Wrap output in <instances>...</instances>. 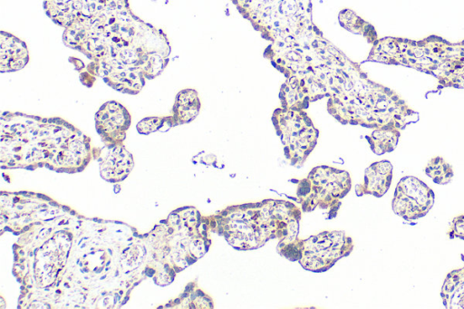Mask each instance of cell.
<instances>
[{
	"label": "cell",
	"instance_id": "30bf717a",
	"mask_svg": "<svg viewBox=\"0 0 464 309\" xmlns=\"http://www.w3.org/2000/svg\"><path fill=\"white\" fill-rule=\"evenodd\" d=\"M63 40L66 46L82 53L92 62L110 57L111 42L102 25L92 17L82 15L64 28Z\"/></svg>",
	"mask_w": 464,
	"mask_h": 309
},
{
	"label": "cell",
	"instance_id": "e0dca14e",
	"mask_svg": "<svg viewBox=\"0 0 464 309\" xmlns=\"http://www.w3.org/2000/svg\"><path fill=\"white\" fill-rule=\"evenodd\" d=\"M85 0H44V9L56 24L66 28L83 15Z\"/></svg>",
	"mask_w": 464,
	"mask_h": 309
},
{
	"label": "cell",
	"instance_id": "603a6c76",
	"mask_svg": "<svg viewBox=\"0 0 464 309\" xmlns=\"http://www.w3.org/2000/svg\"><path fill=\"white\" fill-rule=\"evenodd\" d=\"M424 171L433 182L440 185L450 183L454 176L451 165L440 156L433 157L426 165Z\"/></svg>",
	"mask_w": 464,
	"mask_h": 309
},
{
	"label": "cell",
	"instance_id": "9c48e42d",
	"mask_svg": "<svg viewBox=\"0 0 464 309\" xmlns=\"http://www.w3.org/2000/svg\"><path fill=\"white\" fill-rule=\"evenodd\" d=\"M353 249L351 237L341 230H325L301 240V266L308 271L322 273L333 267Z\"/></svg>",
	"mask_w": 464,
	"mask_h": 309
},
{
	"label": "cell",
	"instance_id": "6da1fadb",
	"mask_svg": "<svg viewBox=\"0 0 464 309\" xmlns=\"http://www.w3.org/2000/svg\"><path fill=\"white\" fill-rule=\"evenodd\" d=\"M92 158L90 138L61 118L20 112L1 117V162L7 168L45 166L59 171L83 169Z\"/></svg>",
	"mask_w": 464,
	"mask_h": 309
},
{
	"label": "cell",
	"instance_id": "7402d4cb",
	"mask_svg": "<svg viewBox=\"0 0 464 309\" xmlns=\"http://www.w3.org/2000/svg\"><path fill=\"white\" fill-rule=\"evenodd\" d=\"M129 9L128 0H85L83 15L103 17Z\"/></svg>",
	"mask_w": 464,
	"mask_h": 309
},
{
	"label": "cell",
	"instance_id": "ac0fdd59",
	"mask_svg": "<svg viewBox=\"0 0 464 309\" xmlns=\"http://www.w3.org/2000/svg\"><path fill=\"white\" fill-rule=\"evenodd\" d=\"M200 107V99L195 89L181 90L176 96L172 114L170 115L173 125L192 121L199 113Z\"/></svg>",
	"mask_w": 464,
	"mask_h": 309
},
{
	"label": "cell",
	"instance_id": "3957f363",
	"mask_svg": "<svg viewBox=\"0 0 464 309\" xmlns=\"http://www.w3.org/2000/svg\"><path fill=\"white\" fill-rule=\"evenodd\" d=\"M366 61L430 74L439 88L464 89V40L451 43L435 34L420 40L386 36L372 44Z\"/></svg>",
	"mask_w": 464,
	"mask_h": 309
},
{
	"label": "cell",
	"instance_id": "8992f818",
	"mask_svg": "<svg viewBox=\"0 0 464 309\" xmlns=\"http://www.w3.org/2000/svg\"><path fill=\"white\" fill-rule=\"evenodd\" d=\"M231 2L254 29L270 43H304L324 35L313 21L311 0Z\"/></svg>",
	"mask_w": 464,
	"mask_h": 309
},
{
	"label": "cell",
	"instance_id": "cb8c5ba5",
	"mask_svg": "<svg viewBox=\"0 0 464 309\" xmlns=\"http://www.w3.org/2000/svg\"><path fill=\"white\" fill-rule=\"evenodd\" d=\"M174 126L169 117H147L137 124V130L141 134H149L162 130L166 125Z\"/></svg>",
	"mask_w": 464,
	"mask_h": 309
},
{
	"label": "cell",
	"instance_id": "2e32d148",
	"mask_svg": "<svg viewBox=\"0 0 464 309\" xmlns=\"http://www.w3.org/2000/svg\"><path fill=\"white\" fill-rule=\"evenodd\" d=\"M30 55L26 43L17 36L0 32V72H17L26 66Z\"/></svg>",
	"mask_w": 464,
	"mask_h": 309
},
{
	"label": "cell",
	"instance_id": "ffe728a7",
	"mask_svg": "<svg viewBox=\"0 0 464 309\" xmlns=\"http://www.w3.org/2000/svg\"><path fill=\"white\" fill-rule=\"evenodd\" d=\"M338 21L343 28L353 34L362 35L371 44L379 38L373 25L349 8L339 12Z\"/></svg>",
	"mask_w": 464,
	"mask_h": 309
},
{
	"label": "cell",
	"instance_id": "44dd1931",
	"mask_svg": "<svg viewBox=\"0 0 464 309\" xmlns=\"http://www.w3.org/2000/svg\"><path fill=\"white\" fill-rule=\"evenodd\" d=\"M400 137V130L392 127H384L373 129L371 134L365 136V139L373 153L382 155L395 150Z\"/></svg>",
	"mask_w": 464,
	"mask_h": 309
},
{
	"label": "cell",
	"instance_id": "5b68a950",
	"mask_svg": "<svg viewBox=\"0 0 464 309\" xmlns=\"http://www.w3.org/2000/svg\"><path fill=\"white\" fill-rule=\"evenodd\" d=\"M97 21L111 42L109 58L138 69L146 79L157 77L167 66L170 53L167 35L130 9Z\"/></svg>",
	"mask_w": 464,
	"mask_h": 309
},
{
	"label": "cell",
	"instance_id": "9a60e30c",
	"mask_svg": "<svg viewBox=\"0 0 464 309\" xmlns=\"http://www.w3.org/2000/svg\"><path fill=\"white\" fill-rule=\"evenodd\" d=\"M99 161L101 176L110 182L124 179L133 168L132 155L122 144L106 146V150Z\"/></svg>",
	"mask_w": 464,
	"mask_h": 309
},
{
	"label": "cell",
	"instance_id": "4fadbf2b",
	"mask_svg": "<svg viewBox=\"0 0 464 309\" xmlns=\"http://www.w3.org/2000/svg\"><path fill=\"white\" fill-rule=\"evenodd\" d=\"M131 118L128 110L116 101L103 103L95 114V127L107 147L122 144Z\"/></svg>",
	"mask_w": 464,
	"mask_h": 309
},
{
	"label": "cell",
	"instance_id": "5bb4252c",
	"mask_svg": "<svg viewBox=\"0 0 464 309\" xmlns=\"http://www.w3.org/2000/svg\"><path fill=\"white\" fill-rule=\"evenodd\" d=\"M393 167L389 160L372 163L364 171L363 181L355 186V193L362 197L372 195L382 197L390 188L392 180Z\"/></svg>",
	"mask_w": 464,
	"mask_h": 309
},
{
	"label": "cell",
	"instance_id": "277c9868",
	"mask_svg": "<svg viewBox=\"0 0 464 309\" xmlns=\"http://www.w3.org/2000/svg\"><path fill=\"white\" fill-rule=\"evenodd\" d=\"M328 112L342 124L370 129L403 130L419 113L392 89L372 81L363 72L343 92L327 98Z\"/></svg>",
	"mask_w": 464,
	"mask_h": 309
},
{
	"label": "cell",
	"instance_id": "d4e9b609",
	"mask_svg": "<svg viewBox=\"0 0 464 309\" xmlns=\"http://www.w3.org/2000/svg\"><path fill=\"white\" fill-rule=\"evenodd\" d=\"M301 240L297 237L289 242H279V253L290 261H298L301 256Z\"/></svg>",
	"mask_w": 464,
	"mask_h": 309
},
{
	"label": "cell",
	"instance_id": "52a82bcc",
	"mask_svg": "<svg viewBox=\"0 0 464 309\" xmlns=\"http://www.w3.org/2000/svg\"><path fill=\"white\" fill-rule=\"evenodd\" d=\"M351 188L352 179L348 171L319 165L298 181L296 200L303 211H313L319 208L329 210L328 218H333L338 212L341 199Z\"/></svg>",
	"mask_w": 464,
	"mask_h": 309
},
{
	"label": "cell",
	"instance_id": "7a4b0ae2",
	"mask_svg": "<svg viewBox=\"0 0 464 309\" xmlns=\"http://www.w3.org/2000/svg\"><path fill=\"white\" fill-rule=\"evenodd\" d=\"M302 209L285 199L266 198L227 207L208 216L210 230L222 236L237 250L263 246L271 239L297 238Z\"/></svg>",
	"mask_w": 464,
	"mask_h": 309
},
{
	"label": "cell",
	"instance_id": "7c38bea8",
	"mask_svg": "<svg viewBox=\"0 0 464 309\" xmlns=\"http://www.w3.org/2000/svg\"><path fill=\"white\" fill-rule=\"evenodd\" d=\"M87 71L94 77H102L110 87L121 92L135 95L145 85L146 78L140 71L111 58L92 62Z\"/></svg>",
	"mask_w": 464,
	"mask_h": 309
},
{
	"label": "cell",
	"instance_id": "ba28073f",
	"mask_svg": "<svg viewBox=\"0 0 464 309\" xmlns=\"http://www.w3.org/2000/svg\"><path fill=\"white\" fill-rule=\"evenodd\" d=\"M272 123L280 138L286 159L301 167L317 144L319 130L305 110L276 108Z\"/></svg>",
	"mask_w": 464,
	"mask_h": 309
},
{
	"label": "cell",
	"instance_id": "d6986e66",
	"mask_svg": "<svg viewBox=\"0 0 464 309\" xmlns=\"http://www.w3.org/2000/svg\"><path fill=\"white\" fill-rule=\"evenodd\" d=\"M440 296L447 309H464V267L447 274L441 286Z\"/></svg>",
	"mask_w": 464,
	"mask_h": 309
},
{
	"label": "cell",
	"instance_id": "8fae6325",
	"mask_svg": "<svg viewBox=\"0 0 464 309\" xmlns=\"http://www.w3.org/2000/svg\"><path fill=\"white\" fill-rule=\"evenodd\" d=\"M433 190L420 179L406 176L397 183L392 200L393 212L406 221L425 217L434 205Z\"/></svg>",
	"mask_w": 464,
	"mask_h": 309
}]
</instances>
